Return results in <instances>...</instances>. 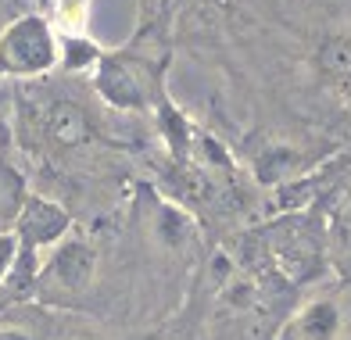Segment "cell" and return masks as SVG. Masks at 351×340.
I'll return each instance as SVG.
<instances>
[{
	"label": "cell",
	"mask_w": 351,
	"mask_h": 340,
	"mask_svg": "<svg viewBox=\"0 0 351 340\" xmlns=\"http://www.w3.org/2000/svg\"><path fill=\"white\" fill-rule=\"evenodd\" d=\"M51 61H54V40L40 19L14 22L0 40V72L29 75V72H43Z\"/></svg>",
	"instance_id": "cell-1"
},
{
	"label": "cell",
	"mask_w": 351,
	"mask_h": 340,
	"mask_svg": "<svg viewBox=\"0 0 351 340\" xmlns=\"http://www.w3.org/2000/svg\"><path fill=\"white\" fill-rule=\"evenodd\" d=\"M93 272H97V254L83 240H65L43 269V287L61 290V294H79L93 283Z\"/></svg>",
	"instance_id": "cell-2"
},
{
	"label": "cell",
	"mask_w": 351,
	"mask_h": 340,
	"mask_svg": "<svg viewBox=\"0 0 351 340\" xmlns=\"http://www.w3.org/2000/svg\"><path fill=\"white\" fill-rule=\"evenodd\" d=\"M276 262H280L283 276L291 283H305L319 265V251H315L312 240H305L298 230H283L276 236Z\"/></svg>",
	"instance_id": "cell-3"
},
{
	"label": "cell",
	"mask_w": 351,
	"mask_h": 340,
	"mask_svg": "<svg viewBox=\"0 0 351 340\" xmlns=\"http://www.w3.org/2000/svg\"><path fill=\"white\" fill-rule=\"evenodd\" d=\"M65 226H69L65 212H58L54 204L33 197V201L25 204L22 219H19V233L25 240V247L33 251L36 244H51V240H58L61 233H65Z\"/></svg>",
	"instance_id": "cell-4"
},
{
	"label": "cell",
	"mask_w": 351,
	"mask_h": 340,
	"mask_svg": "<svg viewBox=\"0 0 351 340\" xmlns=\"http://www.w3.org/2000/svg\"><path fill=\"white\" fill-rule=\"evenodd\" d=\"M341 330V312L333 301H315L298 315V333L301 340H333Z\"/></svg>",
	"instance_id": "cell-5"
},
{
	"label": "cell",
	"mask_w": 351,
	"mask_h": 340,
	"mask_svg": "<svg viewBox=\"0 0 351 340\" xmlns=\"http://www.w3.org/2000/svg\"><path fill=\"white\" fill-rule=\"evenodd\" d=\"M101 90L108 93V101H115V104H122V108L143 104V90L136 86V79L125 72V64H115V61L104 64V72H101Z\"/></svg>",
	"instance_id": "cell-6"
},
{
	"label": "cell",
	"mask_w": 351,
	"mask_h": 340,
	"mask_svg": "<svg viewBox=\"0 0 351 340\" xmlns=\"http://www.w3.org/2000/svg\"><path fill=\"white\" fill-rule=\"evenodd\" d=\"M319 69H323L330 79H351V36H333L323 43V51H319Z\"/></svg>",
	"instance_id": "cell-7"
},
{
	"label": "cell",
	"mask_w": 351,
	"mask_h": 340,
	"mask_svg": "<svg viewBox=\"0 0 351 340\" xmlns=\"http://www.w3.org/2000/svg\"><path fill=\"white\" fill-rule=\"evenodd\" d=\"M51 129H54V136H58V140L72 143V140H83V133H86V122H83V115H79L75 108H54Z\"/></svg>",
	"instance_id": "cell-8"
},
{
	"label": "cell",
	"mask_w": 351,
	"mask_h": 340,
	"mask_svg": "<svg viewBox=\"0 0 351 340\" xmlns=\"http://www.w3.org/2000/svg\"><path fill=\"white\" fill-rule=\"evenodd\" d=\"M90 0H58V25L65 32H79L86 25Z\"/></svg>",
	"instance_id": "cell-9"
},
{
	"label": "cell",
	"mask_w": 351,
	"mask_h": 340,
	"mask_svg": "<svg viewBox=\"0 0 351 340\" xmlns=\"http://www.w3.org/2000/svg\"><path fill=\"white\" fill-rule=\"evenodd\" d=\"M183 233H186V222H183V215L165 212V215H162V236H165V244H180Z\"/></svg>",
	"instance_id": "cell-10"
},
{
	"label": "cell",
	"mask_w": 351,
	"mask_h": 340,
	"mask_svg": "<svg viewBox=\"0 0 351 340\" xmlns=\"http://www.w3.org/2000/svg\"><path fill=\"white\" fill-rule=\"evenodd\" d=\"M69 64H83V61H90L93 54H97V51H93V47L90 43H69Z\"/></svg>",
	"instance_id": "cell-11"
},
{
	"label": "cell",
	"mask_w": 351,
	"mask_h": 340,
	"mask_svg": "<svg viewBox=\"0 0 351 340\" xmlns=\"http://www.w3.org/2000/svg\"><path fill=\"white\" fill-rule=\"evenodd\" d=\"M11 262H14V240L0 236V276H4V269H11Z\"/></svg>",
	"instance_id": "cell-12"
}]
</instances>
